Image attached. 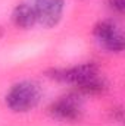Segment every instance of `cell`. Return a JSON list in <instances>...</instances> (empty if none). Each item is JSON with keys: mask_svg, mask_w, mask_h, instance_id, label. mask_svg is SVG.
<instances>
[{"mask_svg": "<svg viewBox=\"0 0 125 126\" xmlns=\"http://www.w3.org/2000/svg\"><path fill=\"white\" fill-rule=\"evenodd\" d=\"M41 98V90L34 81L15 84L6 94V104L12 111L24 113L34 109Z\"/></svg>", "mask_w": 125, "mask_h": 126, "instance_id": "6da1fadb", "label": "cell"}, {"mask_svg": "<svg viewBox=\"0 0 125 126\" xmlns=\"http://www.w3.org/2000/svg\"><path fill=\"white\" fill-rule=\"evenodd\" d=\"M50 76L56 81L68 82V84H74L77 87H81V85L96 79V78H99V72H97L96 64L83 63V64H77V66H72V67H68V69L52 70Z\"/></svg>", "mask_w": 125, "mask_h": 126, "instance_id": "7a4b0ae2", "label": "cell"}, {"mask_svg": "<svg viewBox=\"0 0 125 126\" xmlns=\"http://www.w3.org/2000/svg\"><path fill=\"white\" fill-rule=\"evenodd\" d=\"M94 37L106 50H109L112 53H119L124 48V37H122V34L109 21L99 22L94 27Z\"/></svg>", "mask_w": 125, "mask_h": 126, "instance_id": "3957f363", "label": "cell"}, {"mask_svg": "<svg viewBox=\"0 0 125 126\" xmlns=\"http://www.w3.org/2000/svg\"><path fill=\"white\" fill-rule=\"evenodd\" d=\"M35 16L44 27H55L62 16L63 0H35Z\"/></svg>", "mask_w": 125, "mask_h": 126, "instance_id": "277c9868", "label": "cell"}, {"mask_svg": "<svg viewBox=\"0 0 125 126\" xmlns=\"http://www.w3.org/2000/svg\"><path fill=\"white\" fill-rule=\"evenodd\" d=\"M50 114L62 122H77L81 117V106L75 97H63L50 106Z\"/></svg>", "mask_w": 125, "mask_h": 126, "instance_id": "5b68a950", "label": "cell"}, {"mask_svg": "<svg viewBox=\"0 0 125 126\" xmlns=\"http://www.w3.org/2000/svg\"><path fill=\"white\" fill-rule=\"evenodd\" d=\"M12 19L15 22L16 27L19 28H31L32 25L35 24L37 21V16H35V10H34V6L28 4V3H21L15 7L13 13H12Z\"/></svg>", "mask_w": 125, "mask_h": 126, "instance_id": "8992f818", "label": "cell"}, {"mask_svg": "<svg viewBox=\"0 0 125 126\" xmlns=\"http://www.w3.org/2000/svg\"><path fill=\"white\" fill-rule=\"evenodd\" d=\"M107 4H109V7L113 12L122 13L124 12V7H125V0H107Z\"/></svg>", "mask_w": 125, "mask_h": 126, "instance_id": "52a82bcc", "label": "cell"}]
</instances>
